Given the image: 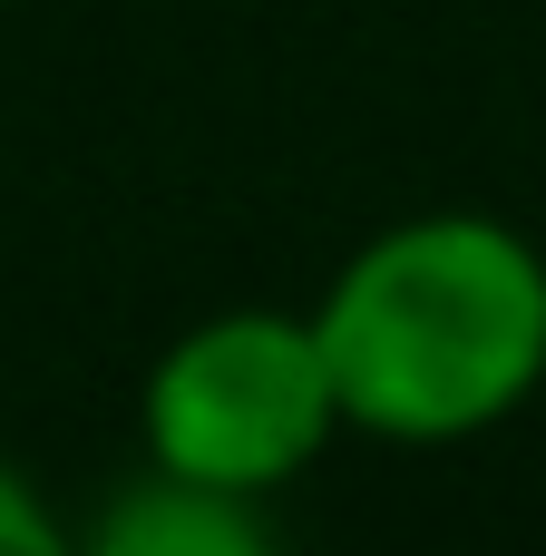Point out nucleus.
I'll list each match as a JSON object with an SVG mask.
<instances>
[{
	"mask_svg": "<svg viewBox=\"0 0 546 556\" xmlns=\"http://www.w3.org/2000/svg\"><path fill=\"white\" fill-rule=\"evenodd\" d=\"M313 342L352 440H488L546 391V244L479 205L401 215L332 264Z\"/></svg>",
	"mask_w": 546,
	"mask_h": 556,
	"instance_id": "f257e3e1",
	"label": "nucleus"
},
{
	"mask_svg": "<svg viewBox=\"0 0 546 556\" xmlns=\"http://www.w3.org/2000/svg\"><path fill=\"white\" fill-rule=\"evenodd\" d=\"M78 538L98 556H264L283 538V518L264 498H234V489H205V479H176V469L137 459Z\"/></svg>",
	"mask_w": 546,
	"mask_h": 556,
	"instance_id": "7ed1b4c3",
	"label": "nucleus"
},
{
	"mask_svg": "<svg viewBox=\"0 0 546 556\" xmlns=\"http://www.w3.org/2000/svg\"><path fill=\"white\" fill-rule=\"evenodd\" d=\"M0 10H10V0H0Z\"/></svg>",
	"mask_w": 546,
	"mask_h": 556,
	"instance_id": "39448f33",
	"label": "nucleus"
},
{
	"mask_svg": "<svg viewBox=\"0 0 546 556\" xmlns=\"http://www.w3.org/2000/svg\"><path fill=\"white\" fill-rule=\"evenodd\" d=\"M68 538H78V528L59 518V498L0 450V556H59Z\"/></svg>",
	"mask_w": 546,
	"mask_h": 556,
	"instance_id": "20e7f679",
	"label": "nucleus"
},
{
	"mask_svg": "<svg viewBox=\"0 0 546 556\" xmlns=\"http://www.w3.org/2000/svg\"><path fill=\"white\" fill-rule=\"evenodd\" d=\"M332 440H342V401L313 313L283 303H225L186 323L137 381V459L264 508H283Z\"/></svg>",
	"mask_w": 546,
	"mask_h": 556,
	"instance_id": "f03ea898",
	"label": "nucleus"
}]
</instances>
